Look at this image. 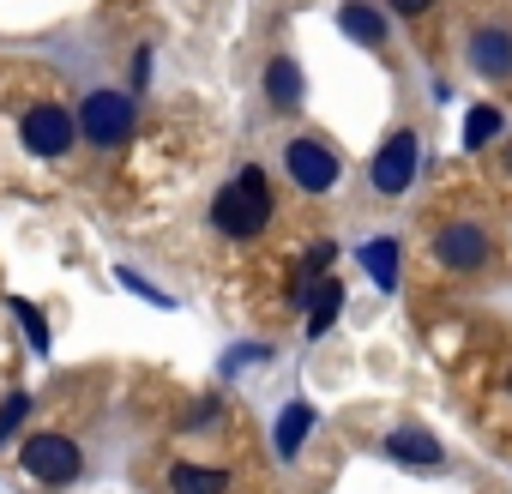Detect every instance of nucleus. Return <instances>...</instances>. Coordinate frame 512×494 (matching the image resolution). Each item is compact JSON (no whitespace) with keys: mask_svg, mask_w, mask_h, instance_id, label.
Here are the masks:
<instances>
[{"mask_svg":"<svg viewBox=\"0 0 512 494\" xmlns=\"http://www.w3.org/2000/svg\"><path fill=\"white\" fill-rule=\"evenodd\" d=\"M211 223H217V235H229V241H253L266 223H272V181H266V169H241L217 199H211Z\"/></svg>","mask_w":512,"mask_h":494,"instance_id":"obj_1","label":"nucleus"},{"mask_svg":"<svg viewBox=\"0 0 512 494\" xmlns=\"http://www.w3.org/2000/svg\"><path fill=\"white\" fill-rule=\"evenodd\" d=\"M133 97L127 91H91L85 103H79V139L85 145H97V151H121L127 139H133Z\"/></svg>","mask_w":512,"mask_h":494,"instance_id":"obj_2","label":"nucleus"},{"mask_svg":"<svg viewBox=\"0 0 512 494\" xmlns=\"http://www.w3.org/2000/svg\"><path fill=\"white\" fill-rule=\"evenodd\" d=\"M19 464H25V476H37V482H49V488H61V482H79V470H85V452L67 440V434H31L25 446H19Z\"/></svg>","mask_w":512,"mask_h":494,"instance_id":"obj_3","label":"nucleus"},{"mask_svg":"<svg viewBox=\"0 0 512 494\" xmlns=\"http://www.w3.org/2000/svg\"><path fill=\"white\" fill-rule=\"evenodd\" d=\"M284 169H290V181H296L302 193H332V187H338V175H344L338 151H332L320 133L290 139V145H284Z\"/></svg>","mask_w":512,"mask_h":494,"instance_id":"obj_4","label":"nucleus"},{"mask_svg":"<svg viewBox=\"0 0 512 494\" xmlns=\"http://www.w3.org/2000/svg\"><path fill=\"white\" fill-rule=\"evenodd\" d=\"M19 139H25L31 157H67L73 139H79V121H73L61 103H31V109L19 115Z\"/></svg>","mask_w":512,"mask_h":494,"instance_id":"obj_5","label":"nucleus"},{"mask_svg":"<svg viewBox=\"0 0 512 494\" xmlns=\"http://www.w3.org/2000/svg\"><path fill=\"white\" fill-rule=\"evenodd\" d=\"M416 163H422V139H416L410 127H398V133L380 145V157H374V193L398 199V193L416 181Z\"/></svg>","mask_w":512,"mask_h":494,"instance_id":"obj_6","label":"nucleus"},{"mask_svg":"<svg viewBox=\"0 0 512 494\" xmlns=\"http://www.w3.org/2000/svg\"><path fill=\"white\" fill-rule=\"evenodd\" d=\"M434 254H440L446 272H482L488 266V235L476 223H446L434 235Z\"/></svg>","mask_w":512,"mask_h":494,"instance_id":"obj_7","label":"nucleus"},{"mask_svg":"<svg viewBox=\"0 0 512 494\" xmlns=\"http://www.w3.org/2000/svg\"><path fill=\"white\" fill-rule=\"evenodd\" d=\"M470 67L494 85H512V25H476L470 31Z\"/></svg>","mask_w":512,"mask_h":494,"instance_id":"obj_8","label":"nucleus"},{"mask_svg":"<svg viewBox=\"0 0 512 494\" xmlns=\"http://www.w3.org/2000/svg\"><path fill=\"white\" fill-rule=\"evenodd\" d=\"M302 91H308L302 67H296L290 55H272V67H266V103H272L278 115H290V109H302Z\"/></svg>","mask_w":512,"mask_h":494,"instance_id":"obj_9","label":"nucleus"},{"mask_svg":"<svg viewBox=\"0 0 512 494\" xmlns=\"http://www.w3.org/2000/svg\"><path fill=\"white\" fill-rule=\"evenodd\" d=\"M338 25H344V37L362 43V49H380V43H386V13H374L368 0H344V7H338Z\"/></svg>","mask_w":512,"mask_h":494,"instance_id":"obj_10","label":"nucleus"},{"mask_svg":"<svg viewBox=\"0 0 512 494\" xmlns=\"http://www.w3.org/2000/svg\"><path fill=\"white\" fill-rule=\"evenodd\" d=\"M386 452H392L398 464H440V458H446V446H440L428 428H392V434H386Z\"/></svg>","mask_w":512,"mask_h":494,"instance_id":"obj_11","label":"nucleus"},{"mask_svg":"<svg viewBox=\"0 0 512 494\" xmlns=\"http://www.w3.org/2000/svg\"><path fill=\"white\" fill-rule=\"evenodd\" d=\"M169 494H229V470H217V464H169Z\"/></svg>","mask_w":512,"mask_h":494,"instance_id":"obj_12","label":"nucleus"},{"mask_svg":"<svg viewBox=\"0 0 512 494\" xmlns=\"http://www.w3.org/2000/svg\"><path fill=\"white\" fill-rule=\"evenodd\" d=\"M398 241L392 235H374L368 247H362V266H368V278H374V290H398Z\"/></svg>","mask_w":512,"mask_h":494,"instance_id":"obj_13","label":"nucleus"},{"mask_svg":"<svg viewBox=\"0 0 512 494\" xmlns=\"http://www.w3.org/2000/svg\"><path fill=\"white\" fill-rule=\"evenodd\" d=\"M338 314H344V284L320 278V296L308 302V338H326V332L338 326Z\"/></svg>","mask_w":512,"mask_h":494,"instance_id":"obj_14","label":"nucleus"},{"mask_svg":"<svg viewBox=\"0 0 512 494\" xmlns=\"http://www.w3.org/2000/svg\"><path fill=\"white\" fill-rule=\"evenodd\" d=\"M308 428H314V404H284V416H278V458H296L302 452V440H308Z\"/></svg>","mask_w":512,"mask_h":494,"instance_id":"obj_15","label":"nucleus"},{"mask_svg":"<svg viewBox=\"0 0 512 494\" xmlns=\"http://www.w3.org/2000/svg\"><path fill=\"white\" fill-rule=\"evenodd\" d=\"M506 133V115L494 109V103H476L470 115H464V151H482V145H494Z\"/></svg>","mask_w":512,"mask_h":494,"instance_id":"obj_16","label":"nucleus"},{"mask_svg":"<svg viewBox=\"0 0 512 494\" xmlns=\"http://www.w3.org/2000/svg\"><path fill=\"white\" fill-rule=\"evenodd\" d=\"M25 416H31V392H13L7 404H0V446H7V440L25 428Z\"/></svg>","mask_w":512,"mask_h":494,"instance_id":"obj_17","label":"nucleus"},{"mask_svg":"<svg viewBox=\"0 0 512 494\" xmlns=\"http://www.w3.org/2000/svg\"><path fill=\"white\" fill-rule=\"evenodd\" d=\"M13 314H19V326H25V338H31V350H49V320L25 302V296H13Z\"/></svg>","mask_w":512,"mask_h":494,"instance_id":"obj_18","label":"nucleus"},{"mask_svg":"<svg viewBox=\"0 0 512 494\" xmlns=\"http://www.w3.org/2000/svg\"><path fill=\"white\" fill-rule=\"evenodd\" d=\"M386 7H392V13H404V19H416V13H428V7H434V0H386Z\"/></svg>","mask_w":512,"mask_h":494,"instance_id":"obj_19","label":"nucleus"},{"mask_svg":"<svg viewBox=\"0 0 512 494\" xmlns=\"http://www.w3.org/2000/svg\"><path fill=\"white\" fill-rule=\"evenodd\" d=\"M500 169H506V175H512V145H506V157H500Z\"/></svg>","mask_w":512,"mask_h":494,"instance_id":"obj_20","label":"nucleus"},{"mask_svg":"<svg viewBox=\"0 0 512 494\" xmlns=\"http://www.w3.org/2000/svg\"><path fill=\"white\" fill-rule=\"evenodd\" d=\"M506 386H512V374H506Z\"/></svg>","mask_w":512,"mask_h":494,"instance_id":"obj_21","label":"nucleus"}]
</instances>
